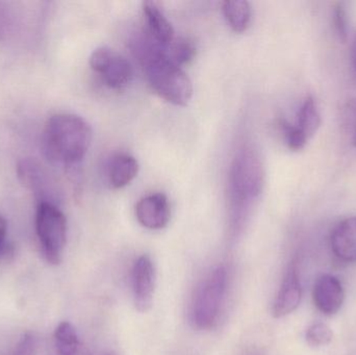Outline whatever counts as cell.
<instances>
[{
  "label": "cell",
  "mask_w": 356,
  "mask_h": 355,
  "mask_svg": "<svg viewBox=\"0 0 356 355\" xmlns=\"http://www.w3.org/2000/svg\"><path fill=\"white\" fill-rule=\"evenodd\" d=\"M91 142V127L76 115H54L48 119L42 133L44 156L50 162L64 166L81 162Z\"/></svg>",
  "instance_id": "cell-1"
},
{
  "label": "cell",
  "mask_w": 356,
  "mask_h": 355,
  "mask_svg": "<svg viewBox=\"0 0 356 355\" xmlns=\"http://www.w3.org/2000/svg\"><path fill=\"white\" fill-rule=\"evenodd\" d=\"M138 51L146 81L152 89L170 104L186 106L192 97L193 85L181 67L146 41Z\"/></svg>",
  "instance_id": "cell-2"
},
{
  "label": "cell",
  "mask_w": 356,
  "mask_h": 355,
  "mask_svg": "<svg viewBox=\"0 0 356 355\" xmlns=\"http://www.w3.org/2000/svg\"><path fill=\"white\" fill-rule=\"evenodd\" d=\"M227 287V270L224 266L213 269L197 288L191 317L198 329H209L217 322Z\"/></svg>",
  "instance_id": "cell-3"
},
{
  "label": "cell",
  "mask_w": 356,
  "mask_h": 355,
  "mask_svg": "<svg viewBox=\"0 0 356 355\" xmlns=\"http://www.w3.org/2000/svg\"><path fill=\"white\" fill-rule=\"evenodd\" d=\"M35 231L46 262L60 264L67 243V219L56 204H38Z\"/></svg>",
  "instance_id": "cell-4"
},
{
  "label": "cell",
  "mask_w": 356,
  "mask_h": 355,
  "mask_svg": "<svg viewBox=\"0 0 356 355\" xmlns=\"http://www.w3.org/2000/svg\"><path fill=\"white\" fill-rule=\"evenodd\" d=\"M263 187V170L257 156L245 152L234 160L230 174V188L234 201L241 204L257 197Z\"/></svg>",
  "instance_id": "cell-5"
},
{
  "label": "cell",
  "mask_w": 356,
  "mask_h": 355,
  "mask_svg": "<svg viewBox=\"0 0 356 355\" xmlns=\"http://www.w3.org/2000/svg\"><path fill=\"white\" fill-rule=\"evenodd\" d=\"M90 66L99 75L104 85L116 91L125 89L133 79V68L129 60L112 48L94 50L90 56Z\"/></svg>",
  "instance_id": "cell-6"
},
{
  "label": "cell",
  "mask_w": 356,
  "mask_h": 355,
  "mask_svg": "<svg viewBox=\"0 0 356 355\" xmlns=\"http://www.w3.org/2000/svg\"><path fill=\"white\" fill-rule=\"evenodd\" d=\"M17 174L22 185L33 192L39 202L54 204V183L49 174L38 160L33 158H23L17 166Z\"/></svg>",
  "instance_id": "cell-7"
},
{
  "label": "cell",
  "mask_w": 356,
  "mask_h": 355,
  "mask_svg": "<svg viewBox=\"0 0 356 355\" xmlns=\"http://www.w3.org/2000/svg\"><path fill=\"white\" fill-rule=\"evenodd\" d=\"M156 289V271L154 263L148 256H142L136 261L133 269L134 300L140 313H146L154 304Z\"/></svg>",
  "instance_id": "cell-8"
},
{
  "label": "cell",
  "mask_w": 356,
  "mask_h": 355,
  "mask_svg": "<svg viewBox=\"0 0 356 355\" xmlns=\"http://www.w3.org/2000/svg\"><path fill=\"white\" fill-rule=\"evenodd\" d=\"M145 41L160 50L166 49L175 40V31L156 2H143Z\"/></svg>",
  "instance_id": "cell-9"
},
{
  "label": "cell",
  "mask_w": 356,
  "mask_h": 355,
  "mask_svg": "<svg viewBox=\"0 0 356 355\" xmlns=\"http://www.w3.org/2000/svg\"><path fill=\"white\" fill-rule=\"evenodd\" d=\"M136 217L148 229H163L171 218L170 204L165 194L156 193L142 198L136 206Z\"/></svg>",
  "instance_id": "cell-10"
},
{
  "label": "cell",
  "mask_w": 356,
  "mask_h": 355,
  "mask_svg": "<svg viewBox=\"0 0 356 355\" xmlns=\"http://www.w3.org/2000/svg\"><path fill=\"white\" fill-rule=\"evenodd\" d=\"M345 299L342 283L334 275L325 274L316 281L313 289V300L322 314L332 316L342 308Z\"/></svg>",
  "instance_id": "cell-11"
},
{
  "label": "cell",
  "mask_w": 356,
  "mask_h": 355,
  "mask_svg": "<svg viewBox=\"0 0 356 355\" xmlns=\"http://www.w3.org/2000/svg\"><path fill=\"white\" fill-rule=\"evenodd\" d=\"M302 297V288L299 279L296 264L289 268L280 291L274 300L272 314L275 318L288 316L297 310Z\"/></svg>",
  "instance_id": "cell-12"
},
{
  "label": "cell",
  "mask_w": 356,
  "mask_h": 355,
  "mask_svg": "<svg viewBox=\"0 0 356 355\" xmlns=\"http://www.w3.org/2000/svg\"><path fill=\"white\" fill-rule=\"evenodd\" d=\"M332 252L343 262H356V217L344 219L330 236Z\"/></svg>",
  "instance_id": "cell-13"
},
{
  "label": "cell",
  "mask_w": 356,
  "mask_h": 355,
  "mask_svg": "<svg viewBox=\"0 0 356 355\" xmlns=\"http://www.w3.org/2000/svg\"><path fill=\"white\" fill-rule=\"evenodd\" d=\"M139 172V164L129 154H118L112 160L108 169V181L114 189H121L131 183Z\"/></svg>",
  "instance_id": "cell-14"
},
{
  "label": "cell",
  "mask_w": 356,
  "mask_h": 355,
  "mask_svg": "<svg viewBox=\"0 0 356 355\" xmlns=\"http://www.w3.org/2000/svg\"><path fill=\"white\" fill-rule=\"evenodd\" d=\"M54 342L60 355H91L70 322L65 321L58 325L54 331Z\"/></svg>",
  "instance_id": "cell-15"
},
{
  "label": "cell",
  "mask_w": 356,
  "mask_h": 355,
  "mask_svg": "<svg viewBox=\"0 0 356 355\" xmlns=\"http://www.w3.org/2000/svg\"><path fill=\"white\" fill-rule=\"evenodd\" d=\"M223 13L229 26L236 33H244L251 21V6L245 0L223 2Z\"/></svg>",
  "instance_id": "cell-16"
},
{
  "label": "cell",
  "mask_w": 356,
  "mask_h": 355,
  "mask_svg": "<svg viewBox=\"0 0 356 355\" xmlns=\"http://www.w3.org/2000/svg\"><path fill=\"white\" fill-rule=\"evenodd\" d=\"M321 125V115L313 96H307L299 108L297 118V129L305 135L307 140L313 138Z\"/></svg>",
  "instance_id": "cell-17"
},
{
  "label": "cell",
  "mask_w": 356,
  "mask_h": 355,
  "mask_svg": "<svg viewBox=\"0 0 356 355\" xmlns=\"http://www.w3.org/2000/svg\"><path fill=\"white\" fill-rule=\"evenodd\" d=\"M164 52L171 60L181 66V65L188 64L190 60L194 58L196 54L195 46L186 39H177L166 48V49L161 50Z\"/></svg>",
  "instance_id": "cell-18"
},
{
  "label": "cell",
  "mask_w": 356,
  "mask_h": 355,
  "mask_svg": "<svg viewBox=\"0 0 356 355\" xmlns=\"http://www.w3.org/2000/svg\"><path fill=\"white\" fill-rule=\"evenodd\" d=\"M334 339V333L325 323H314L305 333V340L311 347H323L330 345Z\"/></svg>",
  "instance_id": "cell-19"
},
{
  "label": "cell",
  "mask_w": 356,
  "mask_h": 355,
  "mask_svg": "<svg viewBox=\"0 0 356 355\" xmlns=\"http://www.w3.org/2000/svg\"><path fill=\"white\" fill-rule=\"evenodd\" d=\"M282 133H284V138H286V144L288 147L293 151H299L303 149L307 145L309 140L305 138V135L297 129L296 125L290 124L286 121L282 122Z\"/></svg>",
  "instance_id": "cell-20"
},
{
  "label": "cell",
  "mask_w": 356,
  "mask_h": 355,
  "mask_svg": "<svg viewBox=\"0 0 356 355\" xmlns=\"http://www.w3.org/2000/svg\"><path fill=\"white\" fill-rule=\"evenodd\" d=\"M332 22H334V31L339 39L345 43L348 38V21H347L346 10L341 3L337 4L332 13Z\"/></svg>",
  "instance_id": "cell-21"
},
{
  "label": "cell",
  "mask_w": 356,
  "mask_h": 355,
  "mask_svg": "<svg viewBox=\"0 0 356 355\" xmlns=\"http://www.w3.org/2000/svg\"><path fill=\"white\" fill-rule=\"evenodd\" d=\"M37 339L31 333H25L15 347L13 355H35Z\"/></svg>",
  "instance_id": "cell-22"
},
{
  "label": "cell",
  "mask_w": 356,
  "mask_h": 355,
  "mask_svg": "<svg viewBox=\"0 0 356 355\" xmlns=\"http://www.w3.org/2000/svg\"><path fill=\"white\" fill-rule=\"evenodd\" d=\"M6 8L3 4L0 3V39L8 35L10 26H12L10 25V14Z\"/></svg>",
  "instance_id": "cell-23"
},
{
  "label": "cell",
  "mask_w": 356,
  "mask_h": 355,
  "mask_svg": "<svg viewBox=\"0 0 356 355\" xmlns=\"http://www.w3.org/2000/svg\"><path fill=\"white\" fill-rule=\"evenodd\" d=\"M6 229H8V223L3 217L0 216V248L6 239Z\"/></svg>",
  "instance_id": "cell-24"
},
{
  "label": "cell",
  "mask_w": 356,
  "mask_h": 355,
  "mask_svg": "<svg viewBox=\"0 0 356 355\" xmlns=\"http://www.w3.org/2000/svg\"><path fill=\"white\" fill-rule=\"evenodd\" d=\"M351 58H353V68L356 73V33L353 38V45H351Z\"/></svg>",
  "instance_id": "cell-25"
},
{
  "label": "cell",
  "mask_w": 356,
  "mask_h": 355,
  "mask_svg": "<svg viewBox=\"0 0 356 355\" xmlns=\"http://www.w3.org/2000/svg\"><path fill=\"white\" fill-rule=\"evenodd\" d=\"M353 144H355V146H356V129L355 131V138H353Z\"/></svg>",
  "instance_id": "cell-26"
}]
</instances>
